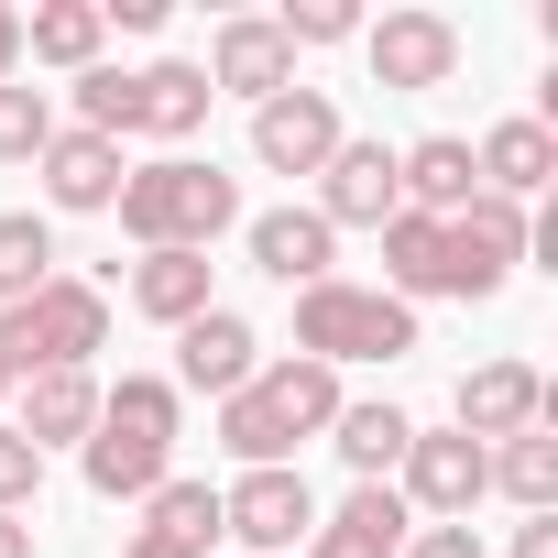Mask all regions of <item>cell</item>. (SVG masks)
<instances>
[{
    "mask_svg": "<svg viewBox=\"0 0 558 558\" xmlns=\"http://www.w3.org/2000/svg\"><path fill=\"white\" fill-rule=\"evenodd\" d=\"M0 405H12V362H0Z\"/></svg>",
    "mask_w": 558,
    "mask_h": 558,
    "instance_id": "cell-36",
    "label": "cell"
},
{
    "mask_svg": "<svg viewBox=\"0 0 558 558\" xmlns=\"http://www.w3.org/2000/svg\"><path fill=\"white\" fill-rule=\"evenodd\" d=\"M351 395H340V373L329 362H263L230 405H219V449L241 460V471H296V449L307 438H329V416H340Z\"/></svg>",
    "mask_w": 558,
    "mask_h": 558,
    "instance_id": "cell-1",
    "label": "cell"
},
{
    "mask_svg": "<svg viewBox=\"0 0 558 558\" xmlns=\"http://www.w3.org/2000/svg\"><path fill=\"white\" fill-rule=\"evenodd\" d=\"M0 77H23V12L0 0Z\"/></svg>",
    "mask_w": 558,
    "mask_h": 558,
    "instance_id": "cell-33",
    "label": "cell"
},
{
    "mask_svg": "<svg viewBox=\"0 0 558 558\" xmlns=\"http://www.w3.org/2000/svg\"><path fill=\"white\" fill-rule=\"evenodd\" d=\"M0 558H34V514H0Z\"/></svg>",
    "mask_w": 558,
    "mask_h": 558,
    "instance_id": "cell-34",
    "label": "cell"
},
{
    "mask_svg": "<svg viewBox=\"0 0 558 558\" xmlns=\"http://www.w3.org/2000/svg\"><path fill=\"white\" fill-rule=\"evenodd\" d=\"M416 351V307H395L384 286H351V274H329V286L296 296V362H405Z\"/></svg>",
    "mask_w": 558,
    "mask_h": 558,
    "instance_id": "cell-5",
    "label": "cell"
},
{
    "mask_svg": "<svg viewBox=\"0 0 558 558\" xmlns=\"http://www.w3.org/2000/svg\"><path fill=\"white\" fill-rule=\"evenodd\" d=\"M219 536H241V558H296L318 536V493L307 471H241L219 493Z\"/></svg>",
    "mask_w": 558,
    "mask_h": 558,
    "instance_id": "cell-7",
    "label": "cell"
},
{
    "mask_svg": "<svg viewBox=\"0 0 558 558\" xmlns=\"http://www.w3.org/2000/svg\"><path fill=\"white\" fill-rule=\"evenodd\" d=\"M340 143H351V132H340V99L307 88V77H296L286 99H263V110H252V165H263V175H318Z\"/></svg>",
    "mask_w": 558,
    "mask_h": 558,
    "instance_id": "cell-9",
    "label": "cell"
},
{
    "mask_svg": "<svg viewBox=\"0 0 558 558\" xmlns=\"http://www.w3.org/2000/svg\"><path fill=\"white\" fill-rule=\"evenodd\" d=\"M471 175H482V197H547L558 186V132L536 121V110H514V121H493L482 143H471Z\"/></svg>",
    "mask_w": 558,
    "mask_h": 558,
    "instance_id": "cell-16",
    "label": "cell"
},
{
    "mask_svg": "<svg viewBox=\"0 0 558 558\" xmlns=\"http://www.w3.org/2000/svg\"><path fill=\"white\" fill-rule=\"evenodd\" d=\"M241 252H252V274H274V286H329L340 274V230L318 219V208H263V219H241Z\"/></svg>",
    "mask_w": 558,
    "mask_h": 558,
    "instance_id": "cell-13",
    "label": "cell"
},
{
    "mask_svg": "<svg viewBox=\"0 0 558 558\" xmlns=\"http://www.w3.org/2000/svg\"><path fill=\"white\" fill-rule=\"evenodd\" d=\"M208 274H219L208 252H143V263H132V307H143L154 329H186V318L219 307V296H208Z\"/></svg>",
    "mask_w": 558,
    "mask_h": 558,
    "instance_id": "cell-22",
    "label": "cell"
},
{
    "mask_svg": "<svg viewBox=\"0 0 558 558\" xmlns=\"http://www.w3.org/2000/svg\"><path fill=\"white\" fill-rule=\"evenodd\" d=\"M175 416H186V395H175L165 373H121V384H99V427H88V449H77L88 493L143 504V493L175 471Z\"/></svg>",
    "mask_w": 558,
    "mask_h": 558,
    "instance_id": "cell-3",
    "label": "cell"
},
{
    "mask_svg": "<svg viewBox=\"0 0 558 558\" xmlns=\"http://www.w3.org/2000/svg\"><path fill=\"white\" fill-rule=\"evenodd\" d=\"M99 45H110L99 0H34V12H23V56H34V66H66V77H88V66H99Z\"/></svg>",
    "mask_w": 558,
    "mask_h": 558,
    "instance_id": "cell-23",
    "label": "cell"
},
{
    "mask_svg": "<svg viewBox=\"0 0 558 558\" xmlns=\"http://www.w3.org/2000/svg\"><path fill=\"white\" fill-rule=\"evenodd\" d=\"M110 219H121L132 252H208L219 230H241V175H219L197 154H154V165L121 175Z\"/></svg>",
    "mask_w": 558,
    "mask_h": 558,
    "instance_id": "cell-2",
    "label": "cell"
},
{
    "mask_svg": "<svg viewBox=\"0 0 558 558\" xmlns=\"http://www.w3.org/2000/svg\"><path fill=\"white\" fill-rule=\"evenodd\" d=\"M132 132H143V143H186V132H208V77H197L186 56L132 66Z\"/></svg>",
    "mask_w": 558,
    "mask_h": 558,
    "instance_id": "cell-19",
    "label": "cell"
},
{
    "mask_svg": "<svg viewBox=\"0 0 558 558\" xmlns=\"http://www.w3.org/2000/svg\"><path fill=\"white\" fill-rule=\"evenodd\" d=\"M12 395H23L12 427H23L34 449H66V438L88 449V427H99V384H88V373H23Z\"/></svg>",
    "mask_w": 558,
    "mask_h": 558,
    "instance_id": "cell-21",
    "label": "cell"
},
{
    "mask_svg": "<svg viewBox=\"0 0 558 558\" xmlns=\"http://www.w3.org/2000/svg\"><path fill=\"white\" fill-rule=\"evenodd\" d=\"M362 56H373L384 88H449L460 77V23L449 12H384V23H362Z\"/></svg>",
    "mask_w": 558,
    "mask_h": 558,
    "instance_id": "cell-12",
    "label": "cell"
},
{
    "mask_svg": "<svg viewBox=\"0 0 558 558\" xmlns=\"http://www.w3.org/2000/svg\"><path fill=\"white\" fill-rule=\"evenodd\" d=\"M514 558H558V514H525L514 525Z\"/></svg>",
    "mask_w": 558,
    "mask_h": 558,
    "instance_id": "cell-32",
    "label": "cell"
},
{
    "mask_svg": "<svg viewBox=\"0 0 558 558\" xmlns=\"http://www.w3.org/2000/svg\"><path fill=\"white\" fill-rule=\"evenodd\" d=\"M99 23H121V34H154V23H165V0H99Z\"/></svg>",
    "mask_w": 558,
    "mask_h": 558,
    "instance_id": "cell-31",
    "label": "cell"
},
{
    "mask_svg": "<svg viewBox=\"0 0 558 558\" xmlns=\"http://www.w3.org/2000/svg\"><path fill=\"white\" fill-rule=\"evenodd\" d=\"M395 493H405L416 525H471V504L493 493V449L460 438V427H416L405 460H395Z\"/></svg>",
    "mask_w": 558,
    "mask_h": 558,
    "instance_id": "cell-6",
    "label": "cell"
},
{
    "mask_svg": "<svg viewBox=\"0 0 558 558\" xmlns=\"http://www.w3.org/2000/svg\"><path fill=\"white\" fill-rule=\"evenodd\" d=\"M197 77H208V99H252V110H263V99L296 88V45L274 34V12H241V23L208 34V66H197Z\"/></svg>",
    "mask_w": 558,
    "mask_h": 558,
    "instance_id": "cell-10",
    "label": "cell"
},
{
    "mask_svg": "<svg viewBox=\"0 0 558 558\" xmlns=\"http://www.w3.org/2000/svg\"><path fill=\"white\" fill-rule=\"evenodd\" d=\"M34 493H45V449L0 416V514H34Z\"/></svg>",
    "mask_w": 558,
    "mask_h": 558,
    "instance_id": "cell-29",
    "label": "cell"
},
{
    "mask_svg": "<svg viewBox=\"0 0 558 558\" xmlns=\"http://www.w3.org/2000/svg\"><path fill=\"white\" fill-rule=\"evenodd\" d=\"M493 493L525 504V514H558V438H547V427L504 438V449H493Z\"/></svg>",
    "mask_w": 558,
    "mask_h": 558,
    "instance_id": "cell-26",
    "label": "cell"
},
{
    "mask_svg": "<svg viewBox=\"0 0 558 558\" xmlns=\"http://www.w3.org/2000/svg\"><path fill=\"white\" fill-rule=\"evenodd\" d=\"M329 230H384L405 197H395V143H340L318 165V197H307Z\"/></svg>",
    "mask_w": 558,
    "mask_h": 558,
    "instance_id": "cell-15",
    "label": "cell"
},
{
    "mask_svg": "<svg viewBox=\"0 0 558 558\" xmlns=\"http://www.w3.org/2000/svg\"><path fill=\"white\" fill-rule=\"evenodd\" d=\"M34 175H45V208H66V219H99L110 197H121V143H99V132H77V121H56V143L34 154Z\"/></svg>",
    "mask_w": 558,
    "mask_h": 558,
    "instance_id": "cell-14",
    "label": "cell"
},
{
    "mask_svg": "<svg viewBox=\"0 0 558 558\" xmlns=\"http://www.w3.org/2000/svg\"><path fill=\"white\" fill-rule=\"evenodd\" d=\"M373 241H384V296H395V307H416V296H449V219H416V208H395Z\"/></svg>",
    "mask_w": 558,
    "mask_h": 558,
    "instance_id": "cell-18",
    "label": "cell"
},
{
    "mask_svg": "<svg viewBox=\"0 0 558 558\" xmlns=\"http://www.w3.org/2000/svg\"><path fill=\"white\" fill-rule=\"evenodd\" d=\"M395 558H482V525H416Z\"/></svg>",
    "mask_w": 558,
    "mask_h": 558,
    "instance_id": "cell-30",
    "label": "cell"
},
{
    "mask_svg": "<svg viewBox=\"0 0 558 558\" xmlns=\"http://www.w3.org/2000/svg\"><path fill=\"white\" fill-rule=\"evenodd\" d=\"M252 373H263V340H252V318H241V307H208V318H186V329H175V373H165L175 395L230 405Z\"/></svg>",
    "mask_w": 558,
    "mask_h": 558,
    "instance_id": "cell-11",
    "label": "cell"
},
{
    "mask_svg": "<svg viewBox=\"0 0 558 558\" xmlns=\"http://www.w3.org/2000/svg\"><path fill=\"white\" fill-rule=\"evenodd\" d=\"M99 351H110V296L88 274H56L45 296L0 307V362H12V384L23 373H88Z\"/></svg>",
    "mask_w": 558,
    "mask_h": 558,
    "instance_id": "cell-4",
    "label": "cell"
},
{
    "mask_svg": "<svg viewBox=\"0 0 558 558\" xmlns=\"http://www.w3.org/2000/svg\"><path fill=\"white\" fill-rule=\"evenodd\" d=\"M143 536H165V547L208 558V536H219V482H197V471H165V482L143 493Z\"/></svg>",
    "mask_w": 558,
    "mask_h": 558,
    "instance_id": "cell-24",
    "label": "cell"
},
{
    "mask_svg": "<svg viewBox=\"0 0 558 558\" xmlns=\"http://www.w3.org/2000/svg\"><path fill=\"white\" fill-rule=\"evenodd\" d=\"M547 373L536 362H471L460 373V395H449V427L460 438H482V449H504V438H525V427H547Z\"/></svg>",
    "mask_w": 558,
    "mask_h": 558,
    "instance_id": "cell-8",
    "label": "cell"
},
{
    "mask_svg": "<svg viewBox=\"0 0 558 558\" xmlns=\"http://www.w3.org/2000/svg\"><path fill=\"white\" fill-rule=\"evenodd\" d=\"M274 34H286V45H362V12H351V0H286Z\"/></svg>",
    "mask_w": 558,
    "mask_h": 558,
    "instance_id": "cell-28",
    "label": "cell"
},
{
    "mask_svg": "<svg viewBox=\"0 0 558 558\" xmlns=\"http://www.w3.org/2000/svg\"><path fill=\"white\" fill-rule=\"evenodd\" d=\"M56 286V230L34 208H0V307H23Z\"/></svg>",
    "mask_w": 558,
    "mask_h": 558,
    "instance_id": "cell-25",
    "label": "cell"
},
{
    "mask_svg": "<svg viewBox=\"0 0 558 558\" xmlns=\"http://www.w3.org/2000/svg\"><path fill=\"white\" fill-rule=\"evenodd\" d=\"M405 536H416L405 493H395V482H351V504H340V514H318L307 558H395Z\"/></svg>",
    "mask_w": 558,
    "mask_h": 558,
    "instance_id": "cell-17",
    "label": "cell"
},
{
    "mask_svg": "<svg viewBox=\"0 0 558 558\" xmlns=\"http://www.w3.org/2000/svg\"><path fill=\"white\" fill-rule=\"evenodd\" d=\"M45 143H56V88L0 77V165H34Z\"/></svg>",
    "mask_w": 558,
    "mask_h": 558,
    "instance_id": "cell-27",
    "label": "cell"
},
{
    "mask_svg": "<svg viewBox=\"0 0 558 558\" xmlns=\"http://www.w3.org/2000/svg\"><path fill=\"white\" fill-rule=\"evenodd\" d=\"M121 558H186V547H165V536H143V525H132V547H121Z\"/></svg>",
    "mask_w": 558,
    "mask_h": 558,
    "instance_id": "cell-35",
    "label": "cell"
},
{
    "mask_svg": "<svg viewBox=\"0 0 558 558\" xmlns=\"http://www.w3.org/2000/svg\"><path fill=\"white\" fill-rule=\"evenodd\" d=\"M405 438H416V416H405L395 395H351V405L329 416V449L351 460V482H395V460H405Z\"/></svg>",
    "mask_w": 558,
    "mask_h": 558,
    "instance_id": "cell-20",
    "label": "cell"
}]
</instances>
